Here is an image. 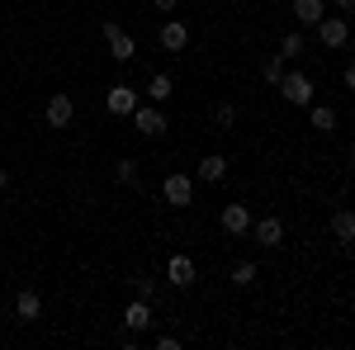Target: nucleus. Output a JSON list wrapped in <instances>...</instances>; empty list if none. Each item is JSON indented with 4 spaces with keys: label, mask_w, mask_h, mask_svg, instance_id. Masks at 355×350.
I'll use <instances>...</instances> for the list:
<instances>
[{
    "label": "nucleus",
    "mask_w": 355,
    "mask_h": 350,
    "mask_svg": "<svg viewBox=\"0 0 355 350\" xmlns=\"http://www.w3.org/2000/svg\"><path fill=\"white\" fill-rule=\"evenodd\" d=\"M100 33H105V43H110V57H114V62H133V57H137V43L119 24H114V19H105V24H100Z\"/></svg>",
    "instance_id": "nucleus-1"
},
{
    "label": "nucleus",
    "mask_w": 355,
    "mask_h": 350,
    "mask_svg": "<svg viewBox=\"0 0 355 350\" xmlns=\"http://www.w3.org/2000/svg\"><path fill=\"white\" fill-rule=\"evenodd\" d=\"M279 95L289 105H313V81L303 71H289V76H279Z\"/></svg>",
    "instance_id": "nucleus-2"
},
{
    "label": "nucleus",
    "mask_w": 355,
    "mask_h": 350,
    "mask_svg": "<svg viewBox=\"0 0 355 350\" xmlns=\"http://www.w3.org/2000/svg\"><path fill=\"white\" fill-rule=\"evenodd\" d=\"M162 194H166V204H175V209H185V204L194 199V180H190V175H166Z\"/></svg>",
    "instance_id": "nucleus-3"
},
{
    "label": "nucleus",
    "mask_w": 355,
    "mask_h": 350,
    "mask_svg": "<svg viewBox=\"0 0 355 350\" xmlns=\"http://www.w3.org/2000/svg\"><path fill=\"white\" fill-rule=\"evenodd\" d=\"M318 43H322V48H341V43H346V33H351V28H346V19H336V15H322V19H318Z\"/></svg>",
    "instance_id": "nucleus-4"
},
{
    "label": "nucleus",
    "mask_w": 355,
    "mask_h": 350,
    "mask_svg": "<svg viewBox=\"0 0 355 350\" xmlns=\"http://www.w3.org/2000/svg\"><path fill=\"white\" fill-rule=\"evenodd\" d=\"M71 114H76V105H71V95H62V90H57L53 100H48V109H43L48 128H67V123H71Z\"/></svg>",
    "instance_id": "nucleus-5"
},
{
    "label": "nucleus",
    "mask_w": 355,
    "mask_h": 350,
    "mask_svg": "<svg viewBox=\"0 0 355 350\" xmlns=\"http://www.w3.org/2000/svg\"><path fill=\"white\" fill-rule=\"evenodd\" d=\"M133 128L142 137H162L166 133V114H162V109H142V105H137L133 109Z\"/></svg>",
    "instance_id": "nucleus-6"
},
{
    "label": "nucleus",
    "mask_w": 355,
    "mask_h": 350,
    "mask_svg": "<svg viewBox=\"0 0 355 350\" xmlns=\"http://www.w3.org/2000/svg\"><path fill=\"white\" fill-rule=\"evenodd\" d=\"M157 38H162V48H166V53H185V43H190V28L180 24V19H166Z\"/></svg>",
    "instance_id": "nucleus-7"
},
{
    "label": "nucleus",
    "mask_w": 355,
    "mask_h": 350,
    "mask_svg": "<svg viewBox=\"0 0 355 350\" xmlns=\"http://www.w3.org/2000/svg\"><path fill=\"white\" fill-rule=\"evenodd\" d=\"M166 279H171L175 289H190L194 284V261L190 256H171V261H166Z\"/></svg>",
    "instance_id": "nucleus-8"
},
{
    "label": "nucleus",
    "mask_w": 355,
    "mask_h": 350,
    "mask_svg": "<svg viewBox=\"0 0 355 350\" xmlns=\"http://www.w3.org/2000/svg\"><path fill=\"white\" fill-rule=\"evenodd\" d=\"M218 222H223V232H227V237H242L246 227H251V213H246V204H227Z\"/></svg>",
    "instance_id": "nucleus-9"
},
{
    "label": "nucleus",
    "mask_w": 355,
    "mask_h": 350,
    "mask_svg": "<svg viewBox=\"0 0 355 350\" xmlns=\"http://www.w3.org/2000/svg\"><path fill=\"white\" fill-rule=\"evenodd\" d=\"M105 105H110V114H133V109H137V90H133V85H110Z\"/></svg>",
    "instance_id": "nucleus-10"
},
{
    "label": "nucleus",
    "mask_w": 355,
    "mask_h": 350,
    "mask_svg": "<svg viewBox=\"0 0 355 350\" xmlns=\"http://www.w3.org/2000/svg\"><path fill=\"white\" fill-rule=\"evenodd\" d=\"M123 326H128V331H147V326H152V308H147V298H133V303L123 308Z\"/></svg>",
    "instance_id": "nucleus-11"
},
{
    "label": "nucleus",
    "mask_w": 355,
    "mask_h": 350,
    "mask_svg": "<svg viewBox=\"0 0 355 350\" xmlns=\"http://www.w3.org/2000/svg\"><path fill=\"white\" fill-rule=\"evenodd\" d=\"M256 242L266 246V251H275V246L284 242V222H279V218H261V222H256Z\"/></svg>",
    "instance_id": "nucleus-12"
},
{
    "label": "nucleus",
    "mask_w": 355,
    "mask_h": 350,
    "mask_svg": "<svg viewBox=\"0 0 355 350\" xmlns=\"http://www.w3.org/2000/svg\"><path fill=\"white\" fill-rule=\"evenodd\" d=\"M331 237H336L341 246H351V242H355V218L346 213V209H341V213L331 218Z\"/></svg>",
    "instance_id": "nucleus-13"
},
{
    "label": "nucleus",
    "mask_w": 355,
    "mask_h": 350,
    "mask_svg": "<svg viewBox=\"0 0 355 350\" xmlns=\"http://www.w3.org/2000/svg\"><path fill=\"white\" fill-rule=\"evenodd\" d=\"M15 313H19V317H24V322H33V317H38V313H43V298L33 294V289H24V294L15 298Z\"/></svg>",
    "instance_id": "nucleus-14"
},
{
    "label": "nucleus",
    "mask_w": 355,
    "mask_h": 350,
    "mask_svg": "<svg viewBox=\"0 0 355 350\" xmlns=\"http://www.w3.org/2000/svg\"><path fill=\"white\" fill-rule=\"evenodd\" d=\"M327 10H322V0H294V19L299 24H318Z\"/></svg>",
    "instance_id": "nucleus-15"
},
{
    "label": "nucleus",
    "mask_w": 355,
    "mask_h": 350,
    "mask_svg": "<svg viewBox=\"0 0 355 350\" xmlns=\"http://www.w3.org/2000/svg\"><path fill=\"white\" fill-rule=\"evenodd\" d=\"M147 95H152V100H157V105H166V100H171V95H175V81H171V76H166V71H157V76H152V81H147Z\"/></svg>",
    "instance_id": "nucleus-16"
},
{
    "label": "nucleus",
    "mask_w": 355,
    "mask_h": 350,
    "mask_svg": "<svg viewBox=\"0 0 355 350\" xmlns=\"http://www.w3.org/2000/svg\"><path fill=\"white\" fill-rule=\"evenodd\" d=\"M223 175H227V161H223V157H204V161H199V180H209V185H218Z\"/></svg>",
    "instance_id": "nucleus-17"
},
{
    "label": "nucleus",
    "mask_w": 355,
    "mask_h": 350,
    "mask_svg": "<svg viewBox=\"0 0 355 350\" xmlns=\"http://www.w3.org/2000/svg\"><path fill=\"white\" fill-rule=\"evenodd\" d=\"M256 279H261V270L251 265V261H242V265L232 270V284H237V289H251V284H256Z\"/></svg>",
    "instance_id": "nucleus-18"
},
{
    "label": "nucleus",
    "mask_w": 355,
    "mask_h": 350,
    "mask_svg": "<svg viewBox=\"0 0 355 350\" xmlns=\"http://www.w3.org/2000/svg\"><path fill=\"white\" fill-rule=\"evenodd\" d=\"M279 57H284V62L303 57V33H284V43H279Z\"/></svg>",
    "instance_id": "nucleus-19"
},
{
    "label": "nucleus",
    "mask_w": 355,
    "mask_h": 350,
    "mask_svg": "<svg viewBox=\"0 0 355 350\" xmlns=\"http://www.w3.org/2000/svg\"><path fill=\"white\" fill-rule=\"evenodd\" d=\"M261 76H266L270 85H279V76H284V57H279V53H275V57H266V67H261Z\"/></svg>",
    "instance_id": "nucleus-20"
},
{
    "label": "nucleus",
    "mask_w": 355,
    "mask_h": 350,
    "mask_svg": "<svg viewBox=\"0 0 355 350\" xmlns=\"http://www.w3.org/2000/svg\"><path fill=\"white\" fill-rule=\"evenodd\" d=\"M313 128H318V133H331V128H336V114H331V109H313Z\"/></svg>",
    "instance_id": "nucleus-21"
},
{
    "label": "nucleus",
    "mask_w": 355,
    "mask_h": 350,
    "mask_svg": "<svg viewBox=\"0 0 355 350\" xmlns=\"http://www.w3.org/2000/svg\"><path fill=\"white\" fill-rule=\"evenodd\" d=\"M214 123H218L223 133H227V128L237 123V109H232V105H218V109H214Z\"/></svg>",
    "instance_id": "nucleus-22"
},
{
    "label": "nucleus",
    "mask_w": 355,
    "mask_h": 350,
    "mask_svg": "<svg viewBox=\"0 0 355 350\" xmlns=\"http://www.w3.org/2000/svg\"><path fill=\"white\" fill-rule=\"evenodd\" d=\"M114 175H119V185H133V180H137V161H119Z\"/></svg>",
    "instance_id": "nucleus-23"
},
{
    "label": "nucleus",
    "mask_w": 355,
    "mask_h": 350,
    "mask_svg": "<svg viewBox=\"0 0 355 350\" xmlns=\"http://www.w3.org/2000/svg\"><path fill=\"white\" fill-rule=\"evenodd\" d=\"M133 284H137V298H152V294H157V279H133Z\"/></svg>",
    "instance_id": "nucleus-24"
},
{
    "label": "nucleus",
    "mask_w": 355,
    "mask_h": 350,
    "mask_svg": "<svg viewBox=\"0 0 355 350\" xmlns=\"http://www.w3.org/2000/svg\"><path fill=\"white\" fill-rule=\"evenodd\" d=\"M336 10H341V15H351V10H355V0H336Z\"/></svg>",
    "instance_id": "nucleus-25"
},
{
    "label": "nucleus",
    "mask_w": 355,
    "mask_h": 350,
    "mask_svg": "<svg viewBox=\"0 0 355 350\" xmlns=\"http://www.w3.org/2000/svg\"><path fill=\"white\" fill-rule=\"evenodd\" d=\"M152 5H157V10H175V0H152Z\"/></svg>",
    "instance_id": "nucleus-26"
},
{
    "label": "nucleus",
    "mask_w": 355,
    "mask_h": 350,
    "mask_svg": "<svg viewBox=\"0 0 355 350\" xmlns=\"http://www.w3.org/2000/svg\"><path fill=\"white\" fill-rule=\"evenodd\" d=\"M5 185H10V170H5V166H0V189H5Z\"/></svg>",
    "instance_id": "nucleus-27"
}]
</instances>
